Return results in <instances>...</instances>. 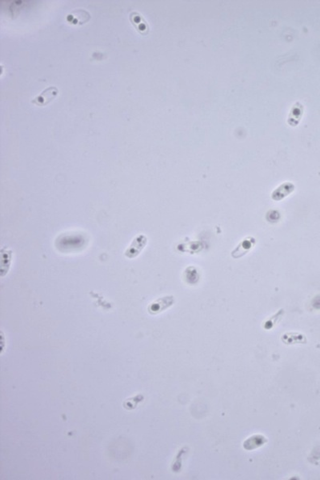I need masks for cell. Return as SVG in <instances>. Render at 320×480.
<instances>
[{"mask_svg":"<svg viewBox=\"0 0 320 480\" xmlns=\"http://www.w3.org/2000/svg\"><path fill=\"white\" fill-rule=\"evenodd\" d=\"M147 242H148V239L146 236L144 235L138 236L136 239H134L132 244L130 245L129 247L126 250V256L130 259H133L137 256L138 254H140L145 247Z\"/></svg>","mask_w":320,"mask_h":480,"instance_id":"3","label":"cell"},{"mask_svg":"<svg viewBox=\"0 0 320 480\" xmlns=\"http://www.w3.org/2000/svg\"><path fill=\"white\" fill-rule=\"evenodd\" d=\"M58 90L56 87H49L47 88V90H44L41 94H39V96L33 100L34 103H36L39 106H44V105H47V103H49L52 99L56 96L57 94Z\"/></svg>","mask_w":320,"mask_h":480,"instance_id":"5","label":"cell"},{"mask_svg":"<svg viewBox=\"0 0 320 480\" xmlns=\"http://www.w3.org/2000/svg\"><path fill=\"white\" fill-rule=\"evenodd\" d=\"M283 316H284V309H280V310L278 311V312H276L275 315L269 317L265 322H263V328L267 330H271L275 325H277L281 321Z\"/></svg>","mask_w":320,"mask_h":480,"instance_id":"6","label":"cell"},{"mask_svg":"<svg viewBox=\"0 0 320 480\" xmlns=\"http://www.w3.org/2000/svg\"><path fill=\"white\" fill-rule=\"evenodd\" d=\"M296 187L291 182H285L279 185L271 194V198L275 202L282 201L283 199L292 195Z\"/></svg>","mask_w":320,"mask_h":480,"instance_id":"2","label":"cell"},{"mask_svg":"<svg viewBox=\"0 0 320 480\" xmlns=\"http://www.w3.org/2000/svg\"><path fill=\"white\" fill-rule=\"evenodd\" d=\"M174 303V298L172 296H164V297L160 298L156 300L154 303H152L149 307V312L151 314H159L160 312H163L167 308L172 306Z\"/></svg>","mask_w":320,"mask_h":480,"instance_id":"4","label":"cell"},{"mask_svg":"<svg viewBox=\"0 0 320 480\" xmlns=\"http://www.w3.org/2000/svg\"><path fill=\"white\" fill-rule=\"evenodd\" d=\"M256 244V240L252 236H247L241 240L236 248L232 251V257L234 259H240L248 254Z\"/></svg>","mask_w":320,"mask_h":480,"instance_id":"1","label":"cell"}]
</instances>
